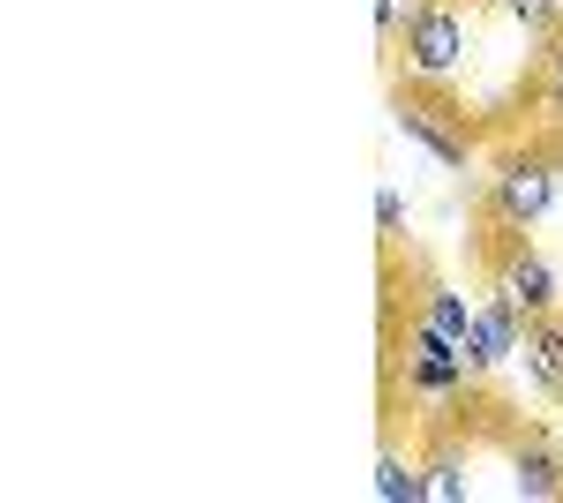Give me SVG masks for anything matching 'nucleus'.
<instances>
[{
    "label": "nucleus",
    "instance_id": "2eb2a0df",
    "mask_svg": "<svg viewBox=\"0 0 563 503\" xmlns=\"http://www.w3.org/2000/svg\"><path fill=\"white\" fill-rule=\"evenodd\" d=\"M549 106H563V39L549 45Z\"/></svg>",
    "mask_w": 563,
    "mask_h": 503
},
{
    "label": "nucleus",
    "instance_id": "6e6552de",
    "mask_svg": "<svg viewBox=\"0 0 563 503\" xmlns=\"http://www.w3.org/2000/svg\"><path fill=\"white\" fill-rule=\"evenodd\" d=\"M519 361H526V376H533V391L563 406V316H533V324H526Z\"/></svg>",
    "mask_w": 563,
    "mask_h": 503
},
{
    "label": "nucleus",
    "instance_id": "423d86ee",
    "mask_svg": "<svg viewBox=\"0 0 563 503\" xmlns=\"http://www.w3.org/2000/svg\"><path fill=\"white\" fill-rule=\"evenodd\" d=\"M496 294H504V300H519L526 316H556L563 278H556V263H549L541 249L511 241V249H504V263H496Z\"/></svg>",
    "mask_w": 563,
    "mask_h": 503
},
{
    "label": "nucleus",
    "instance_id": "f257e3e1",
    "mask_svg": "<svg viewBox=\"0 0 563 503\" xmlns=\"http://www.w3.org/2000/svg\"><path fill=\"white\" fill-rule=\"evenodd\" d=\"M398 45H406L398 61H406V76H413V84H459V76H466V61H474V15H466L459 0H429Z\"/></svg>",
    "mask_w": 563,
    "mask_h": 503
},
{
    "label": "nucleus",
    "instance_id": "dca6fc26",
    "mask_svg": "<svg viewBox=\"0 0 563 503\" xmlns=\"http://www.w3.org/2000/svg\"><path fill=\"white\" fill-rule=\"evenodd\" d=\"M556 8H563V0H556Z\"/></svg>",
    "mask_w": 563,
    "mask_h": 503
},
{
    "label": "nucleus",
    "instance_id": "0eeeda50",
    "mask_svg": "<svg viewBox=\"0 0 563 503\" xmlns=\"http://www.w3.org/2000/svg\"><path fill=\"white\" fill-rule=\"evenodd\" d=\"M504 489L526 496V503L563 496V444H549V436H519V444H511V481H504Z\"/></svg>",
    "mask_w": 563,
    "mask_h": 503
},
{
    "label": "nucleus",
    "instance_id": "f03ea898",
    "mask_svg": "<svg viewBox=\"0 0 563 503\" xmlns=\"http://www.w3.org/2000/svg\"><path fill=\"white\" fill-rule=\"evenodd\" d=\"M398 353H406V383H413V398H429V406H451V398H466L474 391V361H466V338L435 331L429 316H413L406 338H398Z\"/></svg>",
    "mask_w": 563,
    "mask_h": 503
},
{
    "label": "nucleus",
    "instance_id": "f3484780",
    "mask_svg": "<svg viewBox=\"0 0 563 503\" xmlns=\"http://www.w3.org/2000/svg\"><path fill=\"white\" fill-rule=\"evenodd\" d=\"M556 444H563V436H556Z\"/></svg>",
    "mask_w": 563,
    "mask_h": 503
},
{
    "label": "nucleus",
    "instance_id": "ddd939ff",
    "mask_svg": "<svg viewBox=\"0 0 563 503\" xmlns=\"http://www.w3.org/2000/svg\"><path fill=\"white\" fill-rule=\"evenodd\" d=\"M429 0H376V39L384 45H398L406 31H413V15H421Z\"/></svg>",
    "mask_w": 563,
    "mask_h": 503
},
{
    "label": "nucleus",
    "instance_id": "7ed1b4c3",
    "mask_svg": "<svg viewBox=\"0 0 563 503\" xmlns=\"http://www.w3.org/2000/svg\"><path fill=\"white\" fill-rule=\"evenodd\" d=\"M563 196V173L549 151H519V158H504V173L488 181V218L504 226V233H526V226H541Z\"/></svg>",
    "mask_w": 563,
    "mask_h": 503
},
{
    "label": "nucleus",
    "instance_id": "39448f33",
    "mask_svg": "<svg viewBox=\"0 0 563 503\" xmlns=\"http://www.w3.org/2000/svg\"><path fill=\"white\" fill-rule=\"evenodd\" d=\"M390 128H398L429 166H443V173H466V158H474V135L451 121V113H435L429 98H398V106H390Z\"/></svg>",
    "mask_w": 563,
    "mask_h": 503
},
{
    "label": "nucleus",
    "instance_id": "20e7f679",
    "mask_svg": "<svg viewBox=\"0 0 563 503\" xmlns=\"http://www.w3.org/2000/svg\"><path fill=\"white\" fill-rule=\"evenodd\" d=\"M526 316L519 300H504L496 286L481 294V308H474V331H466V361H474V376H496V369H511L519 361V346H526Z\"/></svg>",
    "mask_w": 563,
    "mask_h": 503
},
{
    "label": "nucleus",
    "instance_id": "9d476101",
    "mask_svg": "<svg viewBox=\"0 0 563 503\" xmlns=\"http://www.w3.org/2000/svg\"><path fill=\"white\" fill-rule=\"evenodd\" d=\"M474 308H481V300L466 294V286H443V278H435V286H421V316H429L435 331H451V338L474 331Z\"/></svg>",
    "mask_w": 563,
    "mask_h": 503
},
{
    "label": "nucleus",
    "instance_id": "f8f14e48",
    "mask_svg": "<svg viewBox=\"0 0 563 503\" xmlns=\"http://www.w3.org/2000/svg\"><path fill=\"white\" fill-rule=\"evenodd\" d=\"M488 8H496L504 23H519L526 39H541V45L563 39V8H556V0H488Z\"/></svg>",
    "mask_w": 563,
    "mask_h": 503
},
{
    "label": "nucleus",
    "instance_id": "9b49d317",
    "mask_svg": "<svg viewBox=\"0 0 563 503\" xmlns=\"http://www.w3.org/2000/svg\"><path fill=\"white\" fill-rule=\"evenodd\" d=\"M466 496H474L466 451H459V444H435L429 451V503H466Z\"/></svg>",
    "mask_w": 563,
    "mask_h": 503
},
{
    "label": "nucleus",
    "instance_id": "4468645a",
    "mask_svg": "<svg viewBox=\"0 0 563 503\" xmlns=\"http://www.w3.org/2000/svg\"><path fill=\"white\" fill-rule=\"evenodd\" d=\"M376 226H384L390 241L406 233V196H398V188H376Z\"/></svg>",
    "mask_w": 563,
    "mask_h": 503
},
{
    "label": "nucleus",
    "instance_id": "1a4fd4ad",
    "mask_svg": "<svg viewBox=\"0 0 563 503\" xmlns=\"http://www.w3.org/2000/svg\"><path fill=\"white\" fill-rule=\"evenodd\" d=\"M376 496L384 503H429V466L421 459H398V451H376Z\"/></svg>",
    "mask_w": 563,
    "mask_h": 503
}]
</instances>
